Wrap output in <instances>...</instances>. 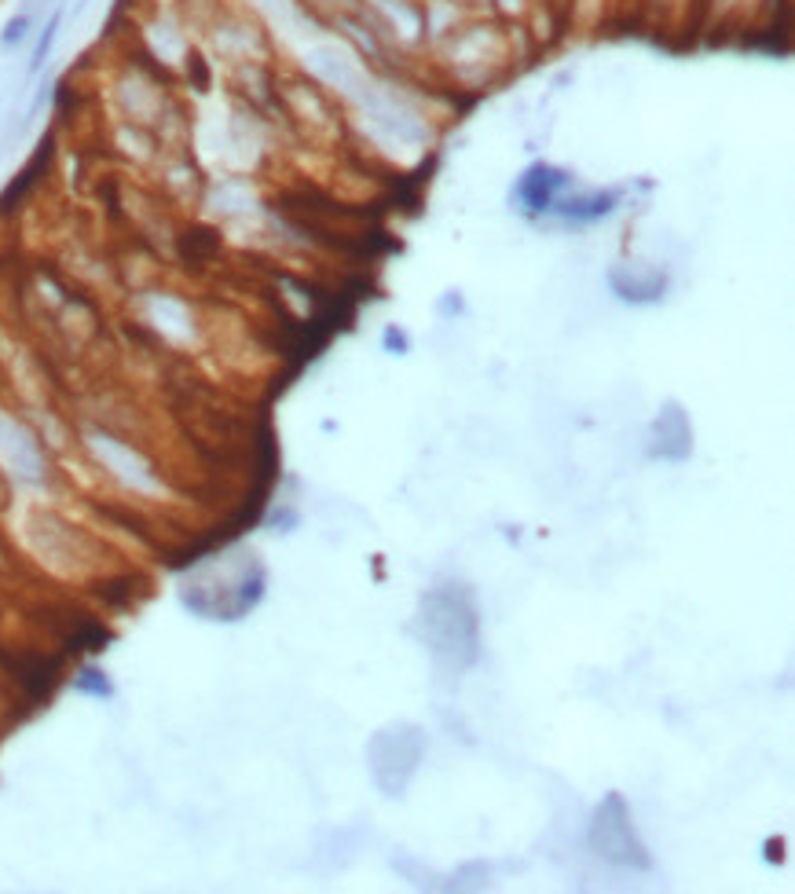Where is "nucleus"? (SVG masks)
Returning a JSON list of instances; mask_svg holds the SVG:
<instances>
[{
	"label": "nucleus",
	"instance_id": "nucleus-7",
	"mask_svg": "<svg viewBox=\"0 0 795 894\" xmlns=\"http://www.w3.org/2000/svg\"><path fill=\"white\" fill-rule=\"evenodd\" d=\"M74 689L77 693H93V697H99V700H107L110 693H114V686H110V682L103 678V671H96V668L82 671V678L74 682Z\"/></svg>",
	"mask_w": 795,
	"mask_h": 894
},
{
	"label": "nucleus",
	"instance_id": "nucleus-6",
	"mask_svg": "<svg viewBox=\"0 0 795 894\" xmlns=\"http://www.w3.org/2000/svg\"><path fill=\"white\" fill-rule=\"evenodd\" d=\"M59 23H63V12H52V19L45 23L41 37H37V45H34V59H29V74H37V70L45 66V59H48V52H52V45H56V37H59Z\"/></svg>",
	"mask_w": 795,
	"mask_h": 894
},
{
	"label": "nucleus",
	"instance_id": "nucleus-9",
	"mask_svg": "<svg viewBox=\"0 0 795 894\" xmlns=\"http://www.w3.org/2000/svg\"><path fill=\"white\" fill-rule=\"evenodd\" d=\"M386 345H389V348H400V353H404V348H407V338L400 334V330H392V327H389V330H386Z\"/></svg>",
	"mask_w": 795,
	"mask_h": 894
},
{
	"label": "nucleus",
	"instance_id": "nucleus-8",
	"mask_svg": "<svg viewBox=\"0 0 795 894\" xmlns=\"http://www.w3.org/2000/svg\"><path fill=\"white\" fill-rule=\"evenodd\" d=\"M29 34V15H15L12 23L4 26V34H0V48H15L23 45Z\"/></svg>",
	"mask_w": 795,
	"mask_h": 894
},
{
	"label": "nucleus",
	"instance_id": "nucleus-4",
	"mask_svg": "<svg viewBox=\"0 0 795 894\" xmlns=\"http://www.w3.org/2000/svg\"><path fill=\"white\" fill-rule=\"evenodd\" d=\"M652 437H657V444H652V455L660 458H686L693 440H689V421L682 418L678 407H668L657 421V429H652Z\"/></svg>",
	"mask_w": 795,
	"mask_h": 894
},
{
	"label": "nucleus",
	"instance_id": "nucleus-1",
	"mask_svg": "<svg viewBox=\"0 0 795 894\" xmlns=\"http://www.w3.org/2000/svg\"><path fill=\"white\" fill-rule=\"evenodd\" d=\"M590 847H594V854H598V858L612 861V866L649 869V854L638 843V836H634L631 813H627V807H623L620 792H612V796L598 807V813H594Z\"/></svg>",
	"mask_w": 795,
	"mask_h": 894
},
{
	"label": "nucleus",
	"instance_id": "nucleus-2",
	"mask_svg": "<svg viewBox=\"0 0 795 894\" xmlns=\"http://www.w3.org/2000/svg\"><path fill=\"white\" fill-rule=\"evenodd\" d=\"M568 187H572V176L565 173V169L536 162V166L525 169V176L517 180L513 195H517L521 209H528V213H550L553 203H558Z\"/></svg>",
	"mask_w": 795,
	"mask_h": 894
},
{
	"label": "nucleus",
	"instance_id": "nucleus-3",
	"mask_svg": "<svg viewBox=\"0 0 795 894\" xmlns=\"http://www.w3.org/2000/svg\"><path fill=\"white\" fill-rule=\"evenodd\" d=\"M620 203V191H590V195H561L550 213L565 217L568 224H590V220L609 217Z\"/></svg>",
	"mask_w": 795,
	"mask_h": 894
},
{
	"label": "nucleus",
	"instance_id": "nucleus-5",
	"mask_svg": "<svg viewBox=\"0 0 795 894\" xmlns=\"http://www.w3.org/2000/svg\"><path fill=\"white\" fill-rule=\"evenodd\" d=\"M609 283L623 301H631V305H652V301H660L663 290H668V275H660V271H646V275H638V271H634V275L612 271Z\"/></svg>",
	"mask_w": 795,
	"mask_h": 894
}]
</instances>
